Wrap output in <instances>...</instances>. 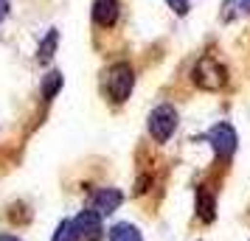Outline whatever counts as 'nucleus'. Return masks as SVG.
Instances as JSON below:
<instances>
[{"label": "nucleus", "mask_w": 250, "mask_h": 241, "mask_svg": "<svg viewBox=\"0 0 250 241\" xmlns=\"http://www.w3.org/2000/svg\"><path fill=\"white\" fill-rule=\"evenodd\" d=\"M191 79H194V84H197L200 90L216 93V90H222V87H225V79H228V76H225V68H222L216 59L203 56L197 65H194Z\"/></svg>", "instance_id": "obj_1"}, {"label": "nucleus", "mask_w": 250, "mask_h": 241, "mask_svg": "<svg viewBox=\"0 0 250 241\" xmlns=\"http://www.w3.org/2000/svg\"><path fill=\"white\" fill-rule=\"evenodd\" d=\"M135 87V70L129 68L126 62H118L107 70V93L115 104H124L129 98V93Z\"/></svg>", "instance_id": "obj_2"}, {"label": "nucleus", "mask_w": 250, "mask_h": 241, "mask_svg": "<svg viewBox=\"0 0 250 241\" xmlns=\"http://www.w3.org/2000/svg\"><path fill=\"white\" fill-rule=\"evenodd\" d=\"M146 127H149L152 140L166 143V140L174 135V129H177V112H174V107H171V104H160V107H155V110L149 112Z\"/></svg>", "instance_id": "obj_3"}, {"label": "nucleus", "mask_w": 250, "mask_h": 241, "mask_svg": "<svg viewBox=\"0 0 250 241\" xmlns=\"http://www.w3.org/2000/svg\"><path fill=\"white\" fill-rule=\"evenodd\" d=\"M205 140L214 146V154L219 157V160H230L233 151H236V146H239L236 129L230 127V124H216V127L205 135Z\"/></svg>", "instance_id": "obj_4"}, {"label": "nucleus", "mask_w": 250, "mask_h": 241, "mask_svg": "<svg viewBox=\"0 0 250 241\" xmlns=\"http://www.w3.org/2000/svg\"><path fill=\"white\" fill-rule=\"evenodd\" d=\"M73 224H76V233H79V241H102L104 236V227H102V216L87 207V210H82L79 216L73 219Z\"/></svg>", "instance_id": "obj_5"}, {"label": "nucleus", "mask_w": 250, "mask_h": 241, "mask_svg": "<svg viewBox=\"0 0 250 241\" xmlns=\"http://www.w3.org/2000/svg\"><path fill=\"white\" fill-rule=\"evenodd\" d=\"M121 202H124V194H121L118 188H102V191L93 194L90 207L99 216H110V213H115V210L121 207Z\"/></svg>", "instance_id": "obj_6"}, {"label": "nucleus", "mask_w": 250, "mask_h": 241, "mask_svg": "<svg viewBox=\"0 0 250 241\" xmlns=\"http://www.w3.org/2000/svg\"><path fill=\"white\" fill-rule=\"evenodd\" d=\"M93 20L102 28H110L118 20V0H96L93 3Z\"/></svg>", "instance_id": "obj_7"}, {"label": "nucleus", "mask_w": 250, "mask_h": 241, "mask_svg": "<svg viewBox=\"0 0 250 241\" xmlns=\"http://www.w3.org/2000/svg\"><path fill=\"white\" fill-rule=\"evenodd\" d=\"M214 213H216V202L208 188H200L197 191V216L203 222H214Z\"/></svg>", "instance_id": "obj_8"}, {"label": "nucleus", "mask_w": 250, "mask_h": 241, "mask_svg": "<svg viewBox=\"0 0 250 241\" xmlns=\"http://www.w3.org/2000/svg\"><path fill=\"white\" fill-rule=\"evenodd\" d=\"M110 241H144L141 236V230L135 224H129V222H118L110 227Z\"/></svg>", "instance_id": "obj_9"}, {"label": "nucleus", "mask_w": 250, "mask_h": 241, "mask_svg": "<svg viewBox=\"0 0 250 241\" xmlns=\"http://www.w3.org/2000/svg\"><path fill=\"white\" fill-rule=\"evenodd\" d=\"M236 14L250 17V0H225V6H222V17H225V20H233Z\"/></svg>", "instance_id": "obj_10"}, {"label": "nucleus", "mask_w": 250, "mask_h": 241, "mask_svg": "<svg viewBox=\"0 0 250 241\" xmlns=\"http://www.w3.org/2000/svg\"><path fill=\"white\" fill-rule=\"evenodd\" d=\"M54 241H79V233H76L73 219H62V222H59L57 233H54Z\"/></svg>", "instance_id": "obj_11"}, {"label": "nucleus", "mask_w": 250, "mask_h": 241, "mask_svg": "<svg viewBox=\"0 0 250 241\" xmlns=\"http://www.w3.org/2000/svg\"><path fill=\"white\" fill-rule=\"evenodd\" d=\"M57 42H59V34H57V31H48V37L40 42L37 59H40V62H48V59L54 56V48H57Z\"/></svg>", "instance_id": "obj_12"}, {"label": "nucleus", "mask_w": 250, "mask_h": 241, "mask_svg": "<svg viewBox=\"0 0 250 241\" xmlns=\"http://www.w3.org/2000/svg\"><path fill=\"white\" fill-rule=\"evenodd\" d=\"M59 87H62V73L59 70H51L45 79H42V95L45 98H54L59 93Z\"/></svg>", "instance_id": "obj_13"}, {"label": "nucleus", "mask_w": 250, "mask_h": 241, "mask_svg": "<svg viewBox=\"0 0 250 241\" xmlns=\"http://www.w3.org/2000/svg\"><path fill=\"white\" fill-rule=\"evenodd\" d=\"M166 3H169V9L174 14H186L188 12V6H191V0H166Z\"/></svg>", "instance_id": "obj_14"}, {"label": "nucleus", "mask_w": 250, "mask_h": 241, "mask_svg": "<svg viewBox=\"0 0 250 241\" xmlns=\"http://www.w3.org/2000/svg\"><path fill=\"white\" fill-rule=\"evenodd\" d=\"M6 14H9V0H0V23L6 20Z\"/></svg>", "instance_id": "obj_15"}, {"label": "nucleus", "mask_w": 250, "mask_h": 241, "mask_svg": "<svg viewBox=\"0 0 250 241\" xmlns=\"http://www.w3.org/2000/svg\"><path fill=\"white\" fill-rule=\"evenodd\" d=\"M0 241H20L17 236H9V233H0Z\"/></svg>", "instance_id": "obj_16"}]
</instances>
